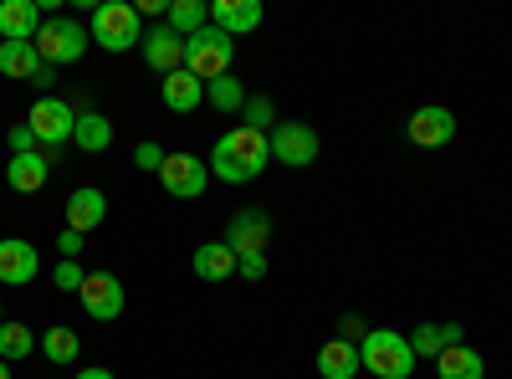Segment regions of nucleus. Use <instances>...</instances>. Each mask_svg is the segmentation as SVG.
<instances>
[{
  "instance_id": "obj_13",
  "label": "nucleus",
  "mask_w": 512,
  "mask_h": 379,
  "mask_svg": "<svg viewBox=\"0 0 512 379\" xmlns=\"http://www.w3.org/2000/svg\"><path fill=\"white\" fill-rule=\"evenodd\" d=\"M36 272H41V257L31 241H21V236L0 241V287H26Z\"/></svg>"
},
{
  "instance_id": "obj_19",
  "label": "nucleus",
  "mask_w": 512,
  "mask_h": 379,
  "mask_svg": "<svg viewBox=\"0 0 512 379\" xmlns=\"http://www.w3.org/2000/svg\"><path fill=\"white\" fill-rule=\"evenodd\" d=\"M318 374H323V379H354V374H364L359 344H349V339H328V344L318 349Z\"/></svg>"
},
{
  "instance_id": "obj_1",
  "label": "nucleus",
  "mask_w": 512,
  "mask_h": 379,
  "mask_svg": "<svg viewBox=\"0 0 512 379\" xmlns=\"http://www.w3.org/2000/svg\"><path fill=\"white\" fill-rule=\"evenodd\" d=\"M272 164V144L267 134H256V129H226L216 139V149H210V170H216L221 185H251L256 175H262Z\"/></svg>"
},
{
  "instance_id": "obj_32",
  "label": "nucleus",
  "mask_w": 512,
  "mask_h": 379,
  "mask_svg": "<svg viewBox=\"0 0 512 379\" xmlns=\"http://www.w3.org/2000/svg\"><path fill=\"white\" fill-rule=\"evenodd\" d=\"M236 277L262 282V277H267V257H236Z\"/></svg>"
},
{
  "instance_id": "obj_8",
  "label": "nucleus",
  "mask_w": 512,
  "mask_h": 379,
  "mask_svg": "<svg viewBox=\"0 0 512 379\" xmlns=\"http://www.w3.org/2000/svg\"><path fill=\"white\" fill-rule=\"evenodd\" d=\"M272 144V159L287 164V170H308V164L318 159V134L308 129V123H277V129L267 134Z\"/></svg>"
},
{
  "instance_id": "obj_5",
  "label": "nucleus",
  "mask_w": 512,
  "mask_h": 379,
  "mask_svg": "<svg viewBox=\"0 0 512 379\" xmlns=\"http://www.w3.org/2000/svg\"><path fill=\"white\" fill-rule=\"evenodd\" d=\"M26 129L36 134V144H41V154H62V144H72V129H77V113H72V103L67 98H57V93H47V98H36L31 103V113H26Z\"/></svg>"
},
{
  "instance_id": "obj_16",
  "label": "nucleus",
  "mask_w": 512,
  "mask_h": 379,
  "mask_svg": "<svg viewBox=\"0 0 512 379\" xmlns=\"http://www.w3.org/2000/svg\"><path fill=\"white\" fill-rule=\"evenodd\" d=\"M159 98H164V108L169 113H195L200 103H205V82L195 77V72H169L164 82H159Z\"/></svg>"
},
{
  "instance_id": "obj_12",
  "label": "nucleus",
  "mask_w": 512,
  "mask_h": 379,
  "mask_svg": "<svg viewBox=\"0 0 512 379\" xmlns=\"http://www.w3.org/2000/svg\"><path fill=\"white\" fill-rule=\"evenodd\" d=\"M144 62L159 72V77H169V72H180L185 67V36L175 31V26H154V31H144Z\"/></svg>"
},
{
  "instance_id": "obj_36",
  "label": "nucleus",
  "mask_w": 512,
  "mask_h": 379,
  "mask_svg": "<svg viewBox=\"0 0 512 379\" xmlns=\"http://www.w3.org/2000/svg\"><path fill=\"white\" fill-rule=\"evenodd\" d=\"M72 379H113V374H108V369H77Z\"/></svg>"
},
{
  "instance_id": "obj_3",
  "label": "nucleus",
  "mask_w": 512,
  "mask_h": 379,
  "mask_svg": "<svg viewBox=\"0 0 512 379\" xmlns=\"http://www.w3.org/2000/svg\"><path fill=\"white\" fill-rule=\"evenodd\" d=\"M93 41L103 52L144 47V16H139V6H128V0H103V6H93Z\"/></svg>"
},
{
  "instance_id": "obj_18",
  "label": "nucleus",
  "mask_w": 512,
  "mask_h": 379,
  "mask_svg": "<svg viewBox=\"0 0 512 379\" xmlns=\"http://www.w3.org/2000/svg\"><path fill=\"white\" fill-rule=\"evenodd\" d=\"M103 216H108V195L103 190H72V200H67V231L88 236V231L103 226Z\"/></svg>"
},
{
  "instance_id": "obj_7",
  "label": "nucleus",
  "mask_w": 512,
  "mask_h": 379,
  "mask_svg": "<svg viewBox=\"0 0 512 379\" xmlns=\"http://www.w3.org/2000/svg\"><path fill=\"white\" fill-rule=\"evenodd\" d=\"M159 185L175 195V200H200L205 185H210V164L195 159V154H164V164H159Z\"/></svg>"
},
{
  "instance_id": "obj_2",
  "label": "nucleus",
  "mask_w": 512,
  "mask_h": 379,
  "mask_svg": "<svg viewBox=\"0 0 512 379\" xmlns=\"http://www.w3.org/2000/svg\"><path fill=\"white\" fill-rule=\"evenodd\" d=\"M359 359L374 379H410L415 374V349L395 328H369L364 344H359Z\"/></svg>"
},
{
  "instance_id": "obj_33",
  "label": "nucleus",
  "mask_w": 512,
  "mask_h": 379,
  "mask_svg": "<svg viewBox=\"0 0 512 379\" xmlns=\"http://www.w3.org/2000/svg\"><path fill=\"white\" fill-rule=\"evenodd\" d=\"M31 149H41L36 134L26 129V123H16V129H11V154H31Z\"/></svg>"
},
{
  "instance_id": "obj_11",
  "label": "nucleus",
  "mask_w": 512,
  "mask_h": 379,
  "mask_svg": "<svg viewBox=\"0 0 512 379\" xmlns=\"http://www.w3.org/2000/svg\"><path fill=\"white\" fill-rule=\"evenodd\" d=\"M82 313L98 318V323H113L123 313V282L113 272H88V282H82Z\"/></svg>"
},
{
  "instance_id": "obj_4",
  "label": "nucleus",
  "mask_w": 512,
  "mask_h": 379,
  "mask_svg": "<svg viewBox=\"0 0 512 379\" xmlns=\"http://www.w3.org/2000/svg\"><path fill=\"white\" fill-rule=\"evenodd\" d=\"M236 62V41L221 26H200L195 36H185V72H195L200 82L226 77Z\"/></svg>"
},
{
  "instance_id": "obj_28",
  "label": "nucleus",
  "mask_w": 512,
  "mask_h": 379,
  "mask_svg": "<svg viewBox=\"0 0 512 379\" xmlns=\"http://www.w3.org/2000/svg\"><path fill=\"white\" fill-rule=\"evenodd\" d=\"M31 349H36V339H31L26 323H0V359L16 364V359H26Z\"/></svg>"
},
{
  "instance_id": "obj_25",
  "label": "nucleus",
  "mask_w": 512,
  "mask_h": 379,
  "mask_svg": "<svg viewBox=\"0 0 512 379\" xmlns=\"http://www.w3.org/2000/svg\"><path fill=\"white\" fill-rule=\"evenodd\" d=\"M164 26H175L180 36H195L200 26H210V6L205 0H175V6L164 11Z\"/></svg>"
},
{
  "instance_id": "obj_35",
  "label": "nucleus",
  "mask_w": 512,
  "mask_h": 379,
  "mask_svg": "<svg viewBox=\"0 0 512 379\" xmlns=\"http://www.w3.org/2000/svg\"><path fill=\"white\" fill-rule=\"evenodd\" d=\"M52 82H57V67H47V62H41V72L31 77V88H41V93H47V88H52Z\"/></svg>"
},
{
  "instance_id": "obj_22",
  "label": "nucleus",
  "mask_w": 512,
  "mask_h": 379,
  "mask_svg": "<svg viewBox=\"0 0 512 379\" xmlns=\"http://www.w3.org/2000/svg\"><path fill=\"white\" fill-rule=\"evenodd\" d=\"M41 72V52L36 41H0V77L11 82H31Z\"/></svg>"
},
{
  "instance_id": "obj_10",
  "label": "nucleus",
  "mask_w": 512,
  "mask_h": 379,
  "mask_svg": "<svg viewBox=\"0 0 512 379\" xmlns=\"http://www.w3.org/2000/svg\"><path fill=\"white\" fill-rule=\"evenodd\" d=\"M221 241L236 251V257H262V246L272 241V216L267 210H236Z\"/></svg>"
},
{
  "instance_id": "obj_34",
  "label": "nucleus",
  "mask_w": 512,
  "mask_h": 379,
  "mask_svg": "<svg viewBox=\"0 0 512 379\" xmlns=\"http://www.w3.org/2000/svg\"><path fill=\"white\" fill-rule=\"evenodd\" d=\"M82 241H88V236H77V231H62V236H57V246H62V257H67V262H77Z\"/></svg>"
},
{
  "instance_id": "obj_15",
  "label": "nucleus",
  "mask_w": 512,
  "mask_h": 379,
  "mask_svg": "<svg viewBox=\"0 0 512 379\" xmlns=\"http://www.w3.org/2000/svg\"><path fill=\"white\" fill-rule=\"evenodd\" d=\"M262 0H216V6H210V26H221L231 41L236 36H246V31H256L262 26Z\"/></svg>"
},
{
  "instance_id": "obj_37",
  "label": "nucleus",
  "mask_w": 512,
  "mask_h": 379,
  "mask_svg": "<svg viewBox=\"0 0 512 379\" xmlns=\"http://www.w3.org/2000/svg\"><path fill=\"white\" fill-rule=\"evenodd\" d=\"M0 379H11V364L6 359H0Z\"/></svg>"
},
{
  "instance_id": "obj_17",
  "label": "nucleus",
  "mask_w": 512,
  "mask_h": 379,
  "mask_svg": "<svg viewBox=\"0 0 512 379\" xmlns=\"http://www.w3.org/2000/svg\"><path fill=\"white\" fill-rule=\"evenodd\" d=\"M36 31H41L36 0H6L0 6V41H36Z\"/></svg>"
},
{
  "instance_id": "obj_29",
  "label": "nucleus",
  "mask_w": 512,
  "mask_h": 379,
  "mask_svg": "<svg viewBox=\"0 0 512 379\" xmlns=\"http://www.w3.org/2000/svg\"><path fill=\"white\" fill-rule=\"evenodd\" d=\"M246 129H256V134H267V123L277 118V103L267 98V93H256V98H246Z\"/></svg>"
},
{
  "instance_id": "obj_6",
  "label": "nucleus",
  "mask_w": 512,
  "mask_h": 379,
  "mask_svg": "<svg viewBox=\"0 0 512 379\" xmlns=\"http://www.w3.org/2000/svg\"><path fill=\"white\" fill-rule=\"evenodd\" d=\"M88 26L72 21V16H52V21H41L36 31V52L47 67H67V62H82V52H88Z\"/></svg>"
},
{
  "instance_id": "obj_24",
  "label": "nucleus",
  "mask_w": 512,
  "mask_h": 379,
  "mask_svg": "<svg viewBox=\"0 0 512 379\" xmlns=\"http://www.w3.org/2000/svg\"><path fill=\"white\" fill-rule=\"evenodd\" d=\"M72 144L82 154H103L113 144V123L103 113H77V129H72Z\"/></svg>"
},
{
  "instance_id": "obj_30",
  "label": "nucleus",
  "mask_w": 512,
  "mask_h": 379,
  "mask_svg": "<svg viewBox=\"0 0 512 379\" xmlns=\"http://www.w3.org/2000/svg\"><path fill=\"white\" fill-rule=\"evenodd\" d=\"M82 282H88V272H82L77 262H62L52 272V287H62V292H82Z\"/></svg>"
},
{
  "instance_id": "obj_20",
  "label": "nucleus",
  "mask_w": 512,
  "mask_h": 379,
  "mask_svg": "<svg viewBox=\"0 0 512 379\" xmlns=\"http://www.w3.org/2000/svg\"><path fill=\"white\" fill-rule=\"evenodd\" d=\"M190 267L200 282H226V277H236V251L226 241H205V246H195Z\"/></svg>"
},
{
  "instance_id": "obj_14",
  "label": "nucleus",
  "mask_w": 512,
  "mask_h": 379,
  "mask_svg": "<svg viewBox=\"0 0 512 379\" xmlns=\"http://www.w3.org/2000/svg\"><path fill=\"white\" fill-rule=\"evenodd\" d=\"M52 154H41V149H31V154H11V164H6V185L16 190V195H36L41 185L52 180Z\"/></svg>"
},
{
  "instance_id": "obj_27",
  "label": "nucleus",
  "mask_w": 512,
  "mask_h": 379,
  "mask_svg": "<svg viewBox=\"0 0 512 379\" xmlns=\"http://www.w3.org/2000/svg\"><path fill=\"white\" fill-rule=\"evenodd\" d=\"M205 98L216 103V113H241L246 108V88L226 72V77H216V82H205Z\"/></svg>"
},
{
  "instance_id": "obj_31",
  "label": "nucleus",
  "mask_w": 512,
  "mask_h": 379,
  "mask_svg": "<svg viewBox=\"0 0 512 379\" xmlns=\"http://www.w3.org/2000/svg\"><path fill=\"white\" fill-rule=\"evenodd\" d=\"M159 164H164V149H159L154 139H144V144L134 149V170H154V175H159Z\"/></svg>"
},
{
  "instance_id": "obj_9",
  "label": "nucleus",
  "mask_w": 512,
  "mask_h": 379,
  "mask_svg": "<svg viewBox=\"0 0 512 379\" xmlns=\"http://www.w3.org/2000/svg\"><path fill=\"white\" fill-rule=\"evenodd\" d=\"M405 139H410L415 149H446V144L456 139V113H451V108H441V103L415 108V113H410V123H405Z\"/></svg>"
},
{
  "instance_id": "obj_38",
  "label": "nucleus",
  "mask_w": 512,
  "mask_h": 379,
  "mask_svg": "<svg viewBox=\"0 0 512 379\" xmlns=\"http://www.w3.org/2000/svg\"><path fill=\"white\" fill-rule=\"evenodd\" d=\"M0 323H6V303H0Z\"/></svg>"
},
{
  "instance_id": "obj_26",
  "label": "nucleus",
  "mask_w": 512,
  "mask_h": 379,
  "mask_svg": "<svg viewBox=\"0 0 512 379\" xmlns=\"http://www.w3.org/2000/svg\"><path fill=\"white\" fill-rule=\"evenodd\" d=\"M41 354H47V364H77L82 344H77L72 328H47L41 333Z\"/></svg>"
},
{
  "instance_id": "obj_21",
  "label": "nucleus",
  "mask_w": 512,
  "mask_h": 379,
  "mask_svg": "<svg viewBox=\"0 0 512 379\" xmlns=\"http://www.w3.org/2000/svg\"><path fill=\"white\" fill-rule=\"evenodd\" d=\"M415 359H441L451 344H461V323H420L415 333H405Z\"/></svg>"
},
{
  "instance_id": "obj_23",
  "label": "nucleus",
  "mask_w": 512,
  "mask_h": 379,
  "mask_svg": "<svg viewBox=\"0 0 512 379\" xmlns=\"http://www.w3.org/2000/svg\"><path fill=\"white\" fill-rule=\"evenodd\" d=\"M436 374L441 379H487V359L466 344H451L441 359H436Z\"/></svg>"
}]
</instances>
